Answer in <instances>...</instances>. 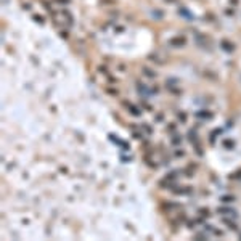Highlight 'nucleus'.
<instances>
[{
	"mask_svg": "<svg viewBox=\"0 0 241 241\" xmlns=\"http://www.w3.org/2000/svg\"><path fill=\"white\" fill-rule=\"evenodd\" d=\"M135 89H137V92L138 95L141 97V100H145V98H149L151 95H156L157 92H159V87H149L147 84H143V82H140V81H137L135 82Z\"/></svg>",
	"mask_w": 241,
	"mask_h": 241,
	"instance_id": "obj_1",
	"label": "nucleus"
},
{
	"mask_svg": "<svg viewBox=\"0 0 241 241\" xmlns=\"http://www.w3.org/2000/svg\"><path fill=\"white\" fill-rule=\"evenodd\" d=\"M169 45L174 48H182V47L187 45V37L185 35H175V37L169 39Z\"/></svg>",
	"mask_w": 241,
	"mask_h": 241,
	"instance_id": "obj_2",
	"label": "nucleus"
},
{
	"mask_svg": "<svg viewBox=\"0 0 241 241\" xmlns=\"http://www.w3.org/2000/svg\"><path fill=\"white\" fill-rule=\"evenodd\" d=\"M171 191L177 196H185V195H191L193 193V188L191 187H177L175 183L171 187Z\"/></svg>",
	"mask_w": 241,
	"mask_h": 241,
	"instance_id": "obj_3",
	"label": "nucleus"
},
{
	"mask_svg": "<svg viewBox=\"0 0 241 241\" xmlns=\"http://www.w3.org/2000/svg\"><path fill=\"white\" fill-rule=\"evenodd\" d=\"M215 212H217V214H220V215L231 217V219H236V217H238V212H236L235 209L227 207V206H220V207H217V209H215Z\"/></svg>",
	"mask_w": 241,
	"mask_h": 241,
	"instance_id": "obj_4",
	"label": "nucleus"
},
{
	"mask_svg": "<svg viewBox=\"0 0 241 241\" xmlns=\"http://www.w3.org/2000/svg\"><path fill=\"white\" fill-rule=\"evenodd\" d=\"M195 117L199 121H207V119H212V117H214V113L209 111V109H196Z\"/></svg>",
	"mask_w": 241,
	"mask_h": 241,
	"instance_id": "obj_5",
	"label": "nucleus"
},
{
	"mask_svg": "<svg viewBox=\"0 0 241 241\" xmlns=\"http://www.w3.org/2000/svg\"><path fill=\"white\" fill-rule=\"evenodd\" d=\"M177 13H179L183 19H187L188 23H193V21H195V15H193L188 8H185V7H179V8H177Z\"/></svg>",
	"mask_w": 241,
	"mask_h": 241,
	"instance_id": "obj_6",
	"label": "nucleus"
},
{
	"mask_svg": "<svg viewBox=\"0 0 241 241\" xmlns=\"http://www.w3.org/2000/svg\"><path fill=\"white\" fill-rule=\"evenodd\" d=\"M220 48H222L225 53H233L236 50V45L233 42H230L228 39H222V40H220Z\"/></svg>",
	"mask_w": 241,
	"mask_h": 241,
	"instance_id": "obj_7",
	"label": "nucleus"
},
{
	"mask_svg": "<svg viewBox=\"0 0 241 241\" xmlns=\"http://www.w3.org/2000/svg\"><path fill=\"white\" fill-rule=\"evenodd\" d=\"M122 106H125V108L129 109V113L132 114V116H135V117L141 116V109L138 108V106L132 105V103H130V101H125V100H122Z\"/></svg>",
	"mask_w": 241,
	"mask_h": 241,
	"instance_id": "obj_8",
	"label": "nucleus"
},
{
	"mask_svg": "<svg viewBox=\"0 0 241 241\" xmlns=\"http://www.w3.org/2000/svg\"><path fill=\"white\" fill-rule=\"evenodd\" d=\"M195 42L196 45H199L201 48H206V47H209V37L204 34H195Z\"/></svg>",
	"mask_w": 241,
	"mask_h": 241,
	"instance_id": "obj_9",
	"label": "nucleus"
},
{
	"mask_svg": "<svg viewBox=\"0 0 241 241\" xmlns=\"http://www.w3.org/2000/svg\"><path fill=\"white\" fill-rule=\"evenodd\" d=\"M222 223H223V225H227V227L230 228L231 231H238V230H240V228H238V225L235 223V220H233L231 217L223 215V217H222Z\"/></svg>",
	"mask_w": 241,
	"mask_h": 241,
	"instance_id": "obj_10",
	"label": "nucleus"
},
{
	"mask_svg": "<svg viewBox=\"0 0 241 241\" xmlns=\"http://www.w3.org/2000/svg\"><path fill=\"white\" fill-rule=\"evenodd\" d=\"M182 141H183V137L179 135V133H172V137H171V145L172 147H180Z\"/></svg>",
	"mask_w": 241,
	"mask_h": 241,
	"instance_id": "obj_11",
	"label": "nucleus"
},
{
	"mask_svg": "<svg viewBox=\"0 0 241 241\" xmlns=\"http://www.w3.org/2000/svg\"><path fill=\"white\" fill-rule=\"evenodd\" d=\"M222 147L225 149H228V151H231V149H235V140H231V138H223Z\"/></svg>",
	"mask_w": 241,
	"mask_h": 241,
	"instance_id": "obj_12",
	"label": "nucleus"
},
{
	"mask_svg": "<svg viewBox=\"0 0 241 241\" xmlns=\"http://www.w3.org/2000/svg\"><path fill=\"white\" fill-rule=\"evenodd\" d=\"M235 201H238L235 195H223V196H220V203H223V204H231V203H235Z\"/></svg>",
	"mask_w": 241,
	"mask_h": 241,
	"instance_id": "obj_13",
	"label": "nucleus"
},
{
	"mask_svg": "<svg viewBox=\"0 0 241 241\" xmlns=\"http://www.w3.org/2000/svg\"><path fill=\"white\" fill-rule=\"evenodd\" d=\"M141 73H143V76L148 77V79H156L157 77V73H155V71L149 69V68H143V69H141Z\"/></svg>",
	"mask_w": 241,
	"mask_h": 241,
	"instance_id": "obj_14",
	"label": "nucleus"
},
{
	"mask_svg": "<svg viewBox=\"0 0 241 241\" xmlns=\"http://www.w3.org/2000/svg\"><path fill=\"white\" fill-rule=\"evenodd\" d=\"M198 135H196V129H190V132H188V141L190 143H193V145H196V141H198V138H196Z\"/></svg>",
	"mask_w": 241,
	"mask_h": 241,
	"instance_id": "obj_15",
	"label": "nucleus"
},
{
	"mask_svg": "<svg viewBox=\"0 0 241 241\" xmlns=\"http://www.w3.org/2000/svg\"><path fill=\"white\" fill-rule=\"evenodd\" d=\"M198 214H201L203 217H206V219H207V217L212 215V212H211V209H207V207H199L198 209Z\"/></svg>",
	"mask_w": 241,
	"mask_h": 241,
	"instance_id": "obj_16",
	"label": "nucleus"
},
{
	"mask_svg": "<svg viewBox=\"0 0 241 241\" xmlns=\"http://www.w3.org/2000/svg\"><path fill=\"white\" fill-rule=\"evenodd\" d=\"M177 117H179V121H180V122H187L188 114L185 113V111H179V113H177Z\"/></svg>",
	"mask_w": 241,
	"mask_h": 241,
	"instance_id": "obj_17",
	"label": "nucleus"
},
{
	"mask_svg": "<svg viewBox=\"0 0 241 241\" xmlns=\"http://www.w3.org/2000/svg\"><path fill=\"white\" fill-rule=\"evenodd\" d=\"M148 60H151L153 63H157V64H161V63H163V60H161V58L157 56V55H155V53H151V55H149V56H148Z\"/></svg>",
	"mask_w": 241,
	"mask_h": 241,
	"instance_id": "obj_18",
	"label": "nucleus"
},
{
	"mask_svg": "<svg viewBox=\"0 0 241 241\" xmlns=\"http://www.w3.org/2000/svg\"><path fill=\"white\" fill-rule=\"evenodd\" d=\"M195 238H196V240H207L209 236H207V231L204 230V231H201V233H196Z\"/></svg>",
	"mask_w": 241,
	"mask_h": 241,
	"instance_id": "obj_19",
	"label": "nucleus"
},
{
	"mask_svg": "<svg viewBox=\"0 0 241 241\" xmlns=\"http://www.w3.org/2000/svg\"><path fill=\"white\" fill-rule=\"evenodd\" d=\"M166 130H167V132H175V130H177V124H175V122H171V124H167Z\"/></svg>",
	"mask_w": 241,
	"mask_h": 241,
	"instance_id": "obj_20",
	"label": "nucleus"
},
{
	"mask_svg": "<svg viewBox=\"0 0 241 241\" xmlns=\"http://www.w3.org/2000/svg\"><path fill=\"white\" fill-rule=\"evenodd\" d=\"M223 13L227 15V16H233V15H235V10H233V7H228V8L223 10Z\"/></svg>",
	"mask_w": 241,
	"mask_h": 241,
	"instance_id": "obj_21",
	"label": "nucleus"
},
{
	"mask_svg": "<svg viewBox=\"0 0 241 241\" xmlns=\"http://www.w3.org/2000/svg\"><path fill=\"white\" fill-rule=\"evenodd\" d=\"M182 156H185V151L180 149V148H177V151H174V157H182Z\"/></svg>",
	"mask_w": 241,
	"mask_h": 241,
	"instance_id": "obj_22",
	"label": "nucleus"
},
{
	"mask_svg": "<svg viewBox=\"0 0 241 241\" xmlns=\"http://www.w3.org/2000/svg\"><path fill=\"white\" fill-rule=\"evenodd\" d=\"M230 179L231 180H236V179H241V169L240 171H236V172H233L231 175H230Z\"/></svg>",
	"mask_w": 241,
	"mask_h": 241,
	"instance_id": "obj_23",
	"label": "nucleus"
},
{
	"mask_svg": "<svg viewBox=\"0 0 241 241\" xmlns=\"http://www.w3.org/2000/svg\"><path fill=\"white\" fill-rule=\"evenodd\" d=\"M204 230H206L207 233H214V225H209V223H204Z\"/></svg>",
	"mask_w": 241,
	"mask_h": 241,
	"instance_id": "obj_24",
	"label": "nucleus"
},
{
	"mask_svg": "<svg viewBox=\"0 0 241 241\" xmlns=\"http://www.w3.org/2000/svg\"><path fill=\"white\" fill-rule=\"evenodd\" d=\"M32 18L39 23V24H43V23H45V19H43V18L40 16V15H32Z\"/></svg>",
	"mask_w": 241,
	"mask_h": 241,
	"instance_id": "obj_25",
	"label": "nucleus"
},
{
	"mask_svg": "<svg viewBox=\"0 0 241 241\" xmlns=\"http://www.w3.org/2000/svg\"><path fill=\"white\" fill-rule=\"evenodd\" d=\"M141 127H143V130H145V132L148 133V135H151V133H153V127H151V125H147V124H143V125H141Z\"/></svg>",
	"mask_w": 241,
	"mask_h": 241,
	"instance_id": "obj_26",
	"label": "nucleus"
},
{
	"mask_svg": "<svg viewBox=\"0 0 241 241\" xmlns=\"http://www.w3.org/2000/svg\"><path fill=\"white\" fill-rule=\"evenodd\" d=\"M164 119H166V116H164L163 113L156 114V117H155V121H156V122H164Z\"/></svg>",
	"mask_w": 241,
	"mask_h": 241,
	"instance_id": "obj_27",
	"label": "nucleus"
},
{
	"mask_svg": "<svg viewBox=\"0 0 241 241\" xmlns=\"http://www.w3.org/2000/svg\"><path fill=\"white\" fill-rule=\"evenodd\" d=\"M215 135H217V133H214V132L209 133V143H211V145L215 143Z\"/></svg>",
	"mask_w": 241,
	"mask_h": 241,
	"instance_id": "obj_28",
	"label": "nucleus"
},
{
	"mask_svg": "<svg viewBox=\"0 0 241 241\" xmlns=\"http://www.w3.org/2000/svg\"><path fill=\"white\" fill-rule=\"evenodd\" d=\"M195 153L198 156H203V148H201V145H199V147H198V145H195Z\"/></svg>",
	"mask_w": 241,
	"mask_h": 241,
	"instance_id": "obj_29",
	"label": "nucleus"
},
{
	"mask_svg": "<svg viewBox=\"0 0 241 241\" xmlns=\"http://www.w3.org/2000/svg\"><path fill=\"white\" fill-rule=\"evenodd\" d=\"M153 13H155L156 18H163V16H164V11H163V10H161V11H159V10H153Z\"/></svg>",
	"mask_w": 241,
	"mask_h": 241,
	"instance_id": "obj_30",
	"label": "nucleus"
},
{
	"mask_svg": "<svg viewBox=\"0 0 241 241\" xmlns=\"http://www.w3.org/2000/svg\"><path fill=\"white\" fill-rule=\"evenodd\" d=\"M132 137H133V138H137V140H141V138H143L140 132H133V133H132Z\"/></svg>",
	"mask_w": 241,
	"mask_h": 241,
	"instance_id": "obj_31",
	"label": "nucleus"
},
{
	"mask_svg": "<svg viewBox=\"0 0 241 241\" xmlns=\"http://www.w3.org/2000/svg\"><path fill=\"white\" fill-rule=\"evenodd\" d=\"M228 3H230L231 7H238L240 5V0H228Z\"/></svg>",
	"mask_w": 241,
	"mask_h": 241,
	"instance_id": "obj_32",
	"label": "nucleus"
},
{
	"mask_svg": "<svg viewBox=\"0 0 241 241\" xmlns=\"http://www.w3.org/2000/svg\"><path fill=\"white\" fill-rule=\"evenodd\" d=\"M143 108H145V109H148V111H153V106H151V105H148V103H143Z\"/></svg>",
	"mask_w": 241,
	"mask_h": 241,
	"instance_id": "obj_33",
	"label": "nucleus"
},
{
	"mask_svg": "<svg viewBox=\"0 0 241 241\" xmlns=\"http://www.w3.org/2000/svg\"><path fill=\"white\" fill-rule=\"evenodd\" d=\"M124 31H125L124 26H117V27H116V32H124Z\"/></svg>",
	"mask_w": 241,
	"mask_h": 241,
	"instance_id": "obj_34",
	"label": "nucleus"
},
{
	"mask_svg": "<svg viewBox=\"0 0 241 241\" xmlns=\"http://www.w3.org/2000/svg\"><path fill=\"white\" fill-rule=\"evenodd\" d=\"M106 92H108V93H111V95H116V93H117L114 89H106Z\"/></svg>",
	"mask_w": 241,
	"mask_h": 241,
	"instance_id": "obj_35",
	"label": "nucleus"
},
{
	"mask_svg": "<svg viewBox=\"0 0 241 241\" xmlns=\"http://www.w3.org/2000/svg\"><path fill=\"white\" fill-rule=\"evenodd\" d=\"M163 2H164V3H177L179 0H163Z\"/></svg>",
	"mask_w": 241,
	"mask_h": 241,
	"instance_id": "obj_36",
	"label": "nucleus"
},
{
	"mask_svg": "<svg viewBox=\"0 0 241 241\" xmlns=\"http://www.w3.org/2000/svg\"><path fill=\"white\" fill-rule=\"evenodd\" d=\"M61 37H63V39H68V32H66V31H63V32H61Z\"/></svg>",
	"mask_w": 241,
	"mask_h": 241,
	"instance_id": "obj_37",
	"label": "nucleus"
},
{
	"mask_svg": "<svg viewBox=\"0 0 241 241\" xmlns=\"http://www.w3.org/2000/svg\"><path fill=\"white\" fill-rule=\"evenodd\" d=\"M56 2H58V3H69L71 0H56Z\"/></svg>",
	"mask_w": 241,
	"mask_h": 241,
	"instance_id": "obj_38",
	"label": "nucleus"
},
{
	"mask_svg": "<svg viewBox=\"0 0 241 241\" xmlns=\"http://www.w3.org/2000/svg\"><path fill=\"white\" fill-rule=\"evenodd\" d=\"M238 236H240V238H241V233H238Z\"/></svg>",
	"mask_w": 241,
	"mask_h": 241,
	"instance_id": "obj_39",
	"label": "nucleus"
}]
</instances>
